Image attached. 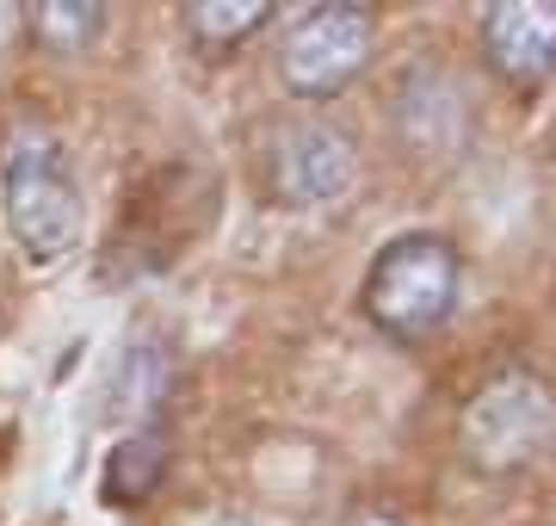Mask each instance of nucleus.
<instances>
[{
    "mask_svg": "<svg viewBox=\"0 0 556 526\" xmlns=\"http://www.w3.org/2000/svg\"><path fill=\"white\" fill-rule=\"evenodd\" d=\"M0 229L20 248L25 266H62L80 248L87 211H80V180L75 162L50 130H20L0 155Z\"/></svg>",
    "mask_w": 556,
    "mask_h": 526,
    "instance_id": "f257e3e1",
    "label": "nucleus"
},
{
    "mask_svg": "<svg viewBox=\"0 0 556 526\" xmlns=\"http://www.w3.org/2000/svg\"><path fill=\"white\" fill-rule=\"evenodd\" d=\"M167 484V434L161 427H137V434H124L112 446V459H105V502L112 508H142L155 489Z\"/></svg>",
    "mask_w": 556,
    "mask_h": 526,
    "instance_id": "6e6552de",
    "label": "nucleus"
},
{
    "mask_svg": "<svg viewBox=\"0 0 556 526\" xmlns=\"http://www.w3.org/2000/svg\"><path fill=\"white\" fill-rule=\"evenodd\" d=\"M457 440H464V459L489 471V477L538 465L556 446V390L526 365H501L495 378H482L477 397L464 403Z\"/></svg>",
    "mask_w": 556,
    "mask_h": 526,
    "instance_id": "7ed1b4c3",
    "label": "nucleus"
},
{
    "mask_svg": "<svg viewBox=\"0 0 556 526\" xmlns=\"http://www.w3.org/2000/svg\"><path fill=\"white\" fill-rule=\"evenodd\" d=\"M167 390H174V360H167V347L137 341L118 360V409L130 415V422L155 427L161 403H167Z\"/></svg>",
    "mask_w": 556,
    "mask_h": 526,
    "instance_id": "1a4fd4ad",
    "label": "nucleus"
},
{
    "mask_svg": "<svg viewBox=\"0 0 556 526\" xmlns=\"http://www.w3.org/2000/svg\"><path fill=\"white\" fill-rule=\"evenodd\" d=\"M346 526H402V521L390 514V508H358V514H353Z\"/></svg>",
    "mask_w": 556,
    "mask_h": 526,
    "instance_id": "f8f14e48",
    "label": "nucleus"
},
{
    "mask_svg": "<svg viewBox=\"0 0 556 526\" xmlns=\"http://www.w3.org/2000/svg\"><path fill=\"white\" fill-rule=\"evenodd\" d=\"M100 32H105V7H87V0H50V7L31 13V38L56 57H80Z\"/></svg>",
    "mask_w": 556,
    "mask_h": 526,
    "instance_id": "9b49d317",
    "label": "nucleus"
},
{
    "mask_svg": "<svg viewBox=\"0 0 556 526\" xmlns=\"http://www.w3.org/2000/svg\"><path fill=\"white\" fill-rule=\"evenodd\" d=\"M457 285H464L457 248L433 229H408L378 248V261L358 285V304L390 341H427L433 328L452 323Z\"/></svg>",
    "mask_w": 556,
    "mask_h": 526,
    "instance_id": "f03ea898",
    "label": "nucleus"
},
{
    "mask_svg": "<svg viewBox=\"0 0 556 526\" xmlns=\"http://www.w3.org/2000/svg\"><path fill=\"white\" fill-rule=\"evenodd\" d=\"M266 0H199V7H186V32H192V43H204V50H229V43H241L248 32H260L266 25Z\"/></svg>",
    "mask_w": 556,
    "mask_h": 526,
    "instance_id": "9d476101",
    "label": "nucleus"
},
{
    "mask_svg": "<svg viewBox=\"0 0 556 526\" xmlns=\"http://www.w3.org/2000/svg\"><path fill=\"white\" fill-rule=\"evenodd\" d=\"M390 124H396V142L415 155V162H457L464 142L477 130L470 118V93L445 62H408L390 87Z\"/></svg>",
    "mask_w": 556,
    "mask_h": 526,
    "instance_id": "423d86ee",
    "label": "nucleus"
},
{
    "mask_svg": "<svg viewBox=\"0 0 556 526\" xmlns=\"http://www.w3.org/2000/svg\"><path fill=\"white\" fill-rule=\"evenodd\" d=\"M378 20L358 0H334V7H309L285 43H278V82L291 87L298 100H334L340 87L353 82L365 57H371Z\"/></svg>",
    "mask_w": 556,
    "mask_h": 526,
    "instance_id": "39448f33",
    "label": "nucleus"
},
{
    "mask_svg": "<svg viewBox=\"0 0 556 526\" xmlns=\"http://www.w3.org/2000/svg\"><path fill=\"white\" fill-rule=\"evenodd\" d=\"M260 174L285 211H321V204H340L346 186L358 180V142L328 112H298L273 124Z\"/></svg>",
    "mask_w": 556,
    "mask_h": 526,
    "instance_id": "20e7f679",
    "label": "nucleus"
},
{
    "mask_svg": "<svg viewBox=\"0 0 556 526\" xmlns=\"http://www.w3.org/2000/svg\"><path fill=\"white\" fill-rule=\"evenodd\" d=\"M482 57L514 93H538L556 75V7L551 0H501L482 13Z\"/></svg>",
    "mask_w": 556,
    "mask_h": 526,
    "instance_id": "0eeeda50",
    "label": "nucleus"
}]
</instances>
